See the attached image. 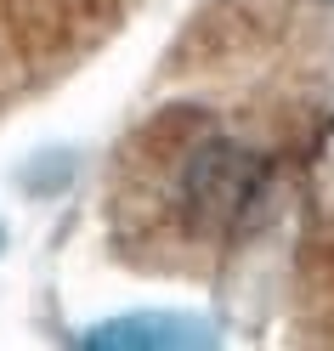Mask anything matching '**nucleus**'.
Instances as JSON below:
<instances>
[{"instance_id":"obj_1","label":"nucleus","mask_w":334,"mask_h":351,"mask_svg":"<svg viewBox=\"0 0 334 351\" xmlns=\"http://www.w3.org/2000/svg\"><path fill=\"white\" fill-rule=\"evenodd\" d=\"M266 187V165L261 153L243 142H204L182 170V215L198 232H232L238 221L255 215V199Z\"/></svg>"},{"instance_id":"obj_2","label":"nucleus","mask_w":334,"mask_h":351,"mask_svg":"<svg viewBox=\"0 0 334 351\" xmlns=\"http://www.w3.org/2000/svg\"><path fill=\"white\" fill-rule=\"evenodd\" d=\"M85 351H193L215 346V328H204L187 312H119L80 335Z\"/></svg>"},{"instance_id":"obj_3","label":"nucleus","mask_w":334,"mask_h":351,"mask_svg":"<svg viewBox=\"0 0 334 351\" xmlns=\"http://www.w3.org/2000/svg\"><path fill=\"white\" fill-rule=\"evenodd\" d=\"M0 250H6V232H0Z\"/></svg>"}]
</instances>
